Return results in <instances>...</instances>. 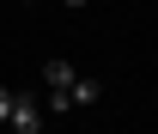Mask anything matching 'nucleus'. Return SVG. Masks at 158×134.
<instances>
[{"label":"nucleus","instance_id":"nucleus-1","mask_svg":"<svg viewBox=\"0 0 158 134\" xmlns=\"http://www.w3.org/2000/svg\"><path fill=\"white\" fill-rule=\"evenodd\" d=\"M12 134H43V97L37 92H12Z\"/></svg>","mask_w":158,"mask_h":134},{"label":"nucleus","instance_id":"nucleus-2","mask_svg":"<svg viewBox=\"0 0 158 134\" xmlns=\"http://www.w3.org/2000/svg\"><path fill=\"white\" fill-rule=\"evenodd\" d=\"M98 97H103V85H98V79H85V73H79L73 85H67V104H73V110H91Z\"/></svg>","mask_w":158,"mask_h":134},{"label":"nucleus","instance_id":"nucleus-3","mask_svg":"<svg viewBox=\"0 0 158 134\" xmlns=\"http://www.w3.org/2000/svg\"><path fill=\"white\" fill-rule=\"evenodd\" d=\"M73 79H79V73H73V67H67L61 55H55V61H43V85H49V92H67Z\"/></svg>","mask_w":158,"mask_h":134},{"label":"nucleus","instance_id":"nucleus-4","mask_svg":"<svg viewBox=\"0 0 158 134\" xmlns=\"http://www.w3.org/2000/svg\"><path fill=\"white\" fill-rule=\"evenodd\" d=\"M0 122H12V85H0Z\"/></svg>","mask_w":158,"mask_h":134},{"label":"nucleus","instance_id":"nucleus-5","mask_svg":"<svg viewBox=\"0 0 158 134\" xmlns=\"http://www.w3.org/2000/svg\"><path fill=\"white\" fill-rule=\"evenodd\" d=\"M67 6H85V0H67Z\"/></svg>","mask_w":158,"mask_h":134},{"label":"nucleus","instance_id":"nucleus-6","mask_svg":"<svg viewBox=\"0 0 158 134\" xmlns=\"http://www.w3.org/2000/svg\"><path fill=\"white\" fill-rule=\"evenodd\" d=\"M24 6H31V0H24Z\"/></svg>","mask_w":158,"mask_h":134}]
</instances>
